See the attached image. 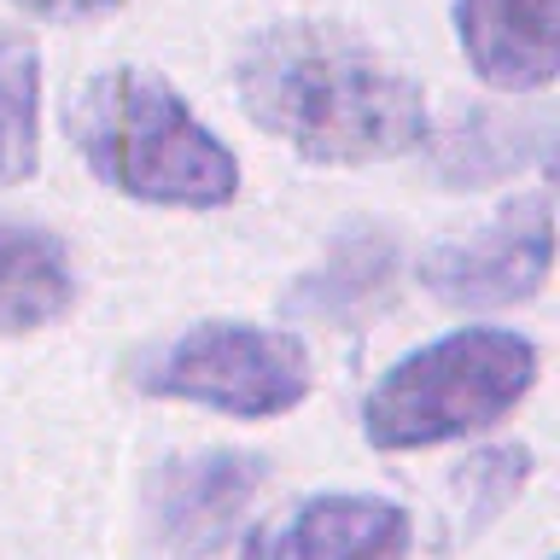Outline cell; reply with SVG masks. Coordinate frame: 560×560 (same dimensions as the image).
I'll list each match as a JSON object with an SVG mask.
<instances>
[{
  "mask_svg": "<svg viewBox=\"0 0 560 560\" xmlns=\"http://www.w3.org/2000/svg\"><path fill=\"white\" fill-rule=\"evenodd\" d=\"M12 7L30 18H47V24H88V18L117 12L122 0H12Z\"/></svg>",
  "mask_w": 560,
  "mask_h": 560,
  "instance_id": "obj_14",
  "label": "cell"
},
{
  "mask_svg": "<svg viewBox=\"0 0 560 560\" xmlns=\"http://www.w3.org/2000/svg\"><path fill=\"white\" fill-rule=\"evenodd\" d=\"M77 304V262L52 228L0 217V339L65 322Z\"/></svg>",
  "mask_w": 560,
  "mask_h": 560,
  "instance_id": "obj_9",
  "label": "cell"
},
{
  "mask_svg": "<svg viewBox=\"0 0 560 560\" xmlns=\"http://www.w3.org/2000/svg\"><path fill=\"white\" fill-rule=\"evenodd\" d=\"M508 122H497V117H472L467 129H455L450 140H444V182H455V187H479V182H497V175H508V170H520L525 164V140H514L508 147Z\"/></svg>",
  "mask_w": 560,
  "mask_h": 560,
  "instance_id": "obj_12",
  "label": "cell"
},
{
  "mask_svg": "<svg viewBox=\"0 0 560 560\" xmlns=\"http://www.w3.org/2000/svg\"><path fill=\"white\" fill-rule=\"evenodd\" d=\"M262 485V455L199 450L170 455L152 479V532L170 560H210L234 537L240 514Z\"/></svg>",
  "mask_w": 560,
  "mask_h": 560,
  "instance_id": "obj_6",
  "label": "cell"
},
{
  "mask_svg": "<svg viewBox=\"0 0 560 560\" xmlns=\"http://www.w3.org/2000/svg\"><path fill=\"white\" fill-rule=\"evenodd\" d=\"M525 479H532V450H520V444L485 450L462 467V490L479 497V514H497L502 502H514L525 490Z\"/></svg>",
  "mask_w": 560,
  "mask_h": 560,
  "instance_id": "obj_13",
  "label": "cell"
},
{
  "mask_svg": "<svg viewBox=\"0 0 560 560\" xmlns=\"http://www.w3.org/2000/svg\"><path fill=\"white\" fill-rule=\"evenodd\" d=\"M455 42L479 82L537 94L560 77V0H455Z\"/></svg>",
  "mask_w": 560,
  "mask_h": 560,
  "instance_id": "obj_8",
  "label": "cell"
},
{
  "mask_svg": "<svg viewBox=\"0 0 560 560\" xmlns=\"http://www.w3.org/2000/svg\"><path fill=\"white\" fill-rule=\"evenodd\" d=\"M537 345L514 327H455L397 357L362 402V438L385 455L490 432L537 385Z\"/></svg>",
  "mask_w": 560,
  "mask_h": 560,
  "instance_id": "obj_3",
  "label": "cell"
},
{
  "mask_svg": "<svg viewBox=\"0 0 560 560\" xmlns=\"http://www.w3.org/2000/svg\"><path fill=\"white\" fill-rule=\"evenodd\" d=\"M65 135L82 164L135 205L222 210L240 199L234 147L158 70L117 65L88 77L65 105Z\"/></svg>",
  "mask_w": 560,
  "mask_h": 560,
  "instance_id": "obj_2",
  "label": "cell"
},
{
  "mask_svg": "<svg viewBox=\"0 0 560 560\" xmlns=\"http://www.w3.org/2000/svg\"><path fill=\"white\" fill-rule=\"evenodd\" d=\"M234 88L262 135L310 164H385L427 147L432 112L409 70L339 24L287 18L240 47Z\"/></svg>",
  "mask_w": 560,
  "mask_h": 560,
  "instance_id": "obj_1",
  "label": "cell"
},
{
  "mask_svg": "<svg viewBox=\"0 0 560 560\" xmlns=\"http://www.w3.org/2000/svg\"><path fill=\"white\" fill-rule=\"evenodd\" d=\"M42 170V52L24 35H0V187H24Z\"/></svg>",
  "mask_w": 560,
  "mask_h": 560,
  "instance_id": "obj_10",
  "label": "cell"
},
{
  "mask_svg": "<svg viewBox=\"0 0 560 560\" xmlns=\"http://www.w3.org/2000/svg\"><path fill=\"white\" fill-rule=\"evenodd\" d=\"M415 525L397 502L332 490L298 502L287 520L257 525L245 537V560H402Z\"/></svg>",
  "mask_w": 560,
  "mask_h": 560,
  "instance_id": "obj_7",
  "label": "cell"
},
{
  "mask_svg": "<svg viewBox=\"0 0 560 560\" xmlns=\"http://www.w3.org/2000/svg\"><path fill=\"white\" fill-rule=\"evenodd\" d=\"M549 262H555V210L549 192H532L472 240L432 245L420 257V280H427L432 298H444L455 310H490L537 298L542 280H549Z\"/></svg>",
  "mask_w": 560,
  "mask_h": 560,
  "instance_id": "obj_5",
  "label": "cell"
},
{
  "mask_svg": "<svg viewBox=\"0 0 560 560\" xmlns=\"http://www.w3.org/2000/svg\"><path fill=\"white\" fill-rule=\"evenodd\" d=\"M310 350L287 327L257 322H199L147 350L135 368V385L147 397L192 402L234 420H275L292 415L310 397Z\"/></svg>",
  "mask_w": 560,
  "mask_h": 560,
  "instance_id": "obj_4",
  "label": "cell"
},
{
  "mask_svg": "<svg viewBox=\"0 0 560 560\" xmlns=\"http://www.w3.org/2000/svg\"><path fill=\"white\" fill-rule=\"evenodd\" d=\"M392 275V240H345L339 252L327 257L322 275H310L304 287H298V304L315 310V315H350L357 304H368V298L380 292V280Z\"/></svg>",
  "mask_w": 560,
  "mask_h": 560,
  "instance_id": "obj_11",
  "label": "cell"
}]
</instances>
